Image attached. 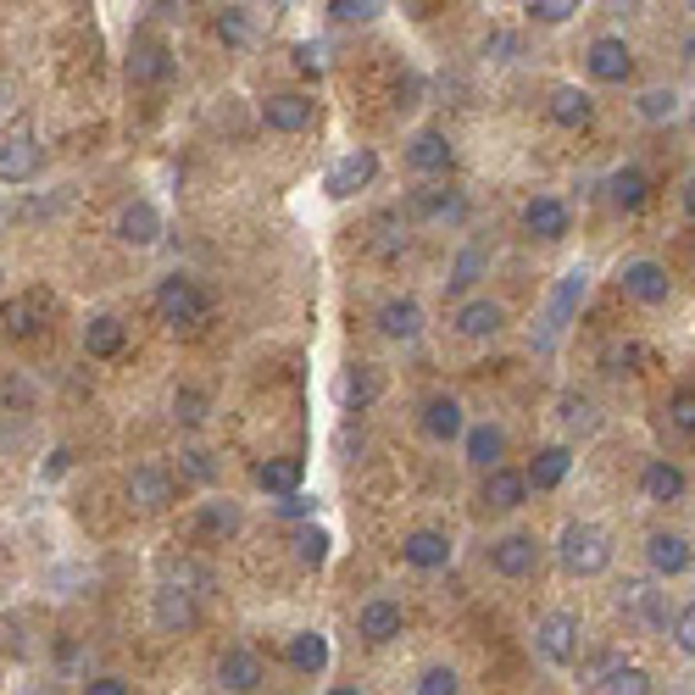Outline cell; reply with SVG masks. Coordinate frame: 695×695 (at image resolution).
I'll list each match as a JSON object with an SVG mask.
<instances>
[{"instance_id":"26","label":"cell","mask_w":695,"mask_h":695,"mask_svg":"<svg viewBox=\"0 0 695 695\" xmlns=\"http://www.w3.org/2000/svg\"><path fill=\"white\" fill-rule=\"evenodd\" d=\"M646 562H651V573L673 579V573L690 568V546H684L679 535H651V540H646Z\"/></svg>"},{"instance_id":"1","label":"cell","mask_w":695,"mask_h":695,"mask_svg":"<svg viewBox=\"0 0 695 695\" xmlns=\"http://www.w3.org/2000/svg\"><path fill=\"white\" fill-rule=\"evenodd\" d=\"M557 557L568 573L590 579V573H606V562H613V540H606L595 524H568L562 540H557Z\"/></svg>"},{"instance_id":"24","label":"cell","mask_w":695,"mask_h":695,"mask_svg":"<svg viewBox=\"0 0 695 695\" xmlns=\"http://www.w3.org/2000/svg\"><path fill=\"white\" fill-rule=\"evenodd\" d=\"M156 624H161V629H190V624H195V601H190V590L161 584V590H156Z\"/></svg>"},{"instance_id":"54","label":"cell","mask_w":695,"mask_h":695,"mask_svg":"<svg viewBox=\"0 0 695 695\" xmlns=\"http://www.w3.org/2000/svg\"><path fill=\"white\" fill-rule=\"evenodd\" d=\"M184 468H190V473H195V479H212V473H217V468H212V457H206V451H184Z\"/></svg>"},{"instance_id":"14","label":"cell","mask_w":695,"mask_h":695,"mask_svg":"<svg viewBox=\"0 0 695 695\" xmlns=\"http://www.w3.org/2000/svg\"><path fill=\"white\" fill-rule=\"evenodd\" d=\"M618 606H624V613H635L640 624H651V629L668 624V601H662V590H651L646 579H629L624 595H618Z\"/></svg>"},{"instance_id":"7","label":"cell","mask_w":695,"mask_h":695,"mask_svg":"<svg viewBox=\"0 0 695 695\" xmlns=\"http://www.w3.org/2000/svg\"><path fill=\"white\" fill-rule=\"evenodd\" d=\"M490 568L506 573V579H529L540 568V540L535 535H506L490 546Z\"/></svg>"},{"instance_id":"56","label":"cell","mask_w":695,"mask_h":695,"mask_svg":"<svg viewBox=\"0 0 695 695\" xmlns=\"http://www.w3.org/2000/svg\"><path fill=\"white\" fill-rule=\"evenodd\" d=\"M328 695H362L357 684H339V690H328Z\"/></svg>"},{"instance_id":"52","label":"cell","mask_w":695,"mask_h":695,"mask_svg":"<svg viewBox=\"0 0 695 695\" xmlns=\"http://www.w3.org/2000/svg\"><path fill=\"white\" fill-rule=\"evenodd\" d=\"M312 506H317V501H306V495H284V501H279V517H312Z\"/></svg>"},{"instance_id":"30","label":"cell","mask_w":695,"mask_h":695,"mask_svg":"<svg viewBox=\"0 0 695 695\" xmlns=\"http://www.w3.org/2000/svg\"><path fill=\"white\" fill-rule=\"evenodd\" d=\"M423 428L434 434V440H457V434H462V406L451 395H434L423 406Z\"/></svg>"},{"instance_id":"48","label":"cell","mask_w":695,"mask_h":695,"mask_svg":"<svg viewBox=\"0 0 695 695\" xmlns=\"http://www.w3.org/2000/svg\"><path fill=\"white\" fill-rule=\"evenodd\" d=\"M668 417H673V428L695 434V390H679V395L668 401Z\"/></svg>"},{"instance_id":"11","label":"cell","mask_w":695,"mask_h":695,"mask_svg":"<svg viewBox=\"0 0 695 695\" xmlns=\"http://www.w3.org/2000/svg\"><path fill=\"white\" fill-rule=\"evenodd\" d=\"M117 239H123V245H156V239H161L156 206H150V201H128V206L117 212Z\"/></svg>"},{"instance_id":"38","label":"cell","mask_w":695,"mask_h":695,"mask_svg":"<svg viewBox=\"0 0 695 695\" xmlns=\"http://www.w3.org/2000/svg\"><path fill=\"white\" fill-rule=\"evenodd\" d=\"M295 562H301V568H323V562H328V535L306 524V529L295 535Z\"/></svg>"},{"instance_id":"15","label":"cell","mask_w":695,"mask_h":695,"mask_svg":"<svg viewBox=\"0 0 695 695\" xmlns=\"http://www.w3.org/2000/svg\"><path fill=\"white\" fill-rule=\"evenodd\" d=\"M401 557H406L412 568L434 573V568H446V562H451V540H446V535H434V529H417V535L401 540Z\"/></svg>"},{"instance_id":"29","label":"cell","mask_w":695,"mask_h":695,"mask_svg":"<svg viewBox=\"0 0 695 695\" xmlns=\"http://www.w3.org/2000/svg\"><path fill=\"white\" fill-rule=\"evenodd\" d=\"M379 328L390 339H417L423 334V306L417 301H384L379 306Z\"/></svg>"},{"instance_id":"13","label":"cell","mask_w":695,"mask_h":695,"mask_svg":"<svg viewBox=\"0 0 695 695\" xmlns=\"http://www.w3.org/2000/svg\"><path fill=\"white\" fill-rule=\"evenodd\" d=\"M250 479L262 484L268 495H301L306 468H301V457H268V462H256V473H250Z\"/></svg>"},{"instance_id":"8","label":"cell","mask_w":695,"mask_h":695,"mask_svg":"<svg viewBox=\"0 0 695 695\" xmlns=\"http://www.w3.org/2000/svg\"><path fill=\"white\" fill-rule=\"evenodd\" d=\"M584 290H590V273L584 268H568L562 273V284H557V295H551V312H546V334H540V351H546V345L568 328V317H573V306L584 301Z\"/></svg>"},{"instance_id":"5","label":"cell","mask_w":695,"mask_h":695,"mask_svg":"<svg viewBox=\"0 0 695 695\" xmlns=\"http://www.w3.org/2000/svg\"><path fill=\"white\" fill-rule=\"evenodd\" d=\"M45 312H51V295L45 290H23V295H12L7 306H0V328H7L12 339H34L45 328Z\"/></svg>"},{"instance_id":"9","label":"cell","mask_w":695,"mask_h":695,"mask_svg":"<svg viewBox=\"0 0 695 695\" xmlns=\"http://www.w3.org/2000/svg\"><path fill=\"white\" fill-rule=\"evenodd\" d=\"M262 679H268L262 657L245 651V646H234V651H223V657H217V684H223L228 695H250Z\"/></svg>"},{"instance_id":"37","label":"cell","mask_w":695,"mask_h":695,"mask_svg":"<svg viewBox=\"0 0 695 695\" xmlns=\"http://www.w3.org/2000/svg\"><path fill=\"white\" fill-rule=\"evenodd\" d=\"M479 273H484V250H462L457 256V268H451V279H446V295H462V290H473L479 284Z\"/></svg>"},{"instance_id":"10","label":"cell","mask_w":695,"mask_h":695,"mask_svg":"<svg viewBox=\"0 0 695 695\" xmlns=\"http://www.w3.org/2000/svg\"><path fill=\"white\" fill-rule=\"evenodd\" d=\"M584 67H590V78H595V83H624V78L635 72V56H629V45H624L618 34H606V40H595V45H590Z\"/></svg>"},{"instance_id":"47","label":"cell","mask_w":695,"mask_h":695,"mask_svg":"<svg viewBox=\"0 0 695 695\" xmlns=\"http://www.w3.org/2000/svg\"><path fill=\"white\" fill-rule=\"evenodd\" d=\"M618 668H624V662H618V651H595V657H590V668H584L579 679H584V684H606Z\"/></svg>"},{"instance_id":"43","label":"cell","mask_w":695,"mask_h":695,"mask_svg":"<svg viewBox=\"0 0 695 695\" xmlns=\"http://www.w3.org/2000/svg\"><path fill=\"white\" fill-rule=\"evenodd\" d=\"M640 357H646L640 345H629V339H624V345H606V357H601V362H606V373H635V362H640Z\"/></svg>"},{"instance_id":"28","label":"cell","mask_w":695,"mask_h":695,"mask_svg":"<svg viewBox=\"0 0 695 695\" xmlns=\"http://www.w3.org/2000/svg\"><path fill=\"white\" fill-rule=\"evenodd\" d=\"M83 351L90 357H117L123 351V323L112 312H96L90 323H83Z\"/></svg>"},{"instance_id":"53","label":"cell","mask_w":695,"mask_h":695,"mask_svg":"<svg viewBox=\"0 0 695 695\" xmlns=\"http://www.w3.org/2000/svg\"><path fill=\"white\" fill-rule=\"evenodd\" d=\"M83 695H128V684L123 679H90V684H83Z\"/></svg>"},{"instance_id":"18","label":"cell","mask_w":695,"mask_h":695,"mask_svg":"<svg viewBox=\"0 0 695 695\" xmlns=\"http://www.w3.org/2000/svg\"><path fill=\"white\" fill-rule=\"evenodd\" d=\"M524 223H529L535 239H562V234H568V206H562L557 195H535V201L524 206Z\"/></svg>"},{"instance_id":"27","label":"cell","mask_w":695,"mask_h":695,"mask_svg":"<svg viewBox=\"0 0 695 695\" xmlns=\"http://www.w3.org/2000/svg\"><path fill=\"white\" fill-rule=\"evenodd\" d=\"M606 195H613V206H624V212H640L651 201V179H646L640 167H618L613 184H606Z\"/></svg>"},{"instance_id":"36","label":"cell","mask_w":695,"mask_h":695,"mask_svg":"<svg viewBox=\"0 0 695 695\" xmlns=\"http://www.w3.org/2000/svg\"><path fill=\"white\" fill-rule=\"evenodd\" d=\"M195 529L201 535H234L239 529V506L234 501H206L201 517H195Z\"/></svg>"},{"instance_id":"39","label":"cell","mask_w":695,"mask_h":695,"mask_svg":"<svg viewBox=\"0 0 695 695\" xmlns=\"http://www.w3.org/2000/svg\"><path fill=\"white\" fill-rule=\"evenodd\" d=\"M206 406H212V401H206L201 390H179V395H172V417H179L184 428H201V423H206Z\"/></svg>"},{"instance_id":"49","label":"cell","mask_w":695,"mask_h":695,"mask_svg":"<svg viewBox=\"0 0 695 695\" xmlns=\"http://www.w3.org/2000/svg\"><path fill=\"white\" fill-rule=\"evenodd\" d=\"M673 640H679L684 657H695V606H684V613L673 618Z\"/></svg>"},{"instance_id":"31","label":"cell","mask_w":695,"mask_h":695,"mask_svg":"<svg viewBox=\"0 0 695 695\" xmlns=\"http://www.w3.org/2000/svg\"><path fill=\"white\" fill-rule=\"evenodd\" d=\"M501 451H506V434L495 428V423H479V428H468V462H479V468H501Z\"/></svg>"},{"instance_id":"22","label":"cell","mask_w":695,"mask_h":695,"mask_svg":"<svg viewBox=\"0 0 695 695\" xmlns=\"http://www.w3.org/2000/svg\"><path fill=\"white\" fill-rule=\"evenodd\" d=\"M167 72H172V51L156 45V40H139L134 56H128V78H134V83H161Z\"/></svg>"},{"instance_id":"3","label":"cell","mask_w":695,"mask_h":695,"mask_svg":"<svg viewBox=\"0 0 695 695\" xmlns=\"http://www.w3.org/2000/svg\"><path fill=\"white\" fill-rule=\"evenodd\" d=\"M156 312H161V323H172V328H195L201 317H206V295L190 284V279H161V290H156Z\"/></svg>"},{"instance_id":"16","label":"cell","mask_w":695,"mask_h":695,"mask_svg":"<svg viewBox=\"0 0 695 695\" xmlns=\"http://www.w3.org/2000/svg\"><path fill=\"white\" fill-rule=\"evenodd\" d=\"M262 123L279 128V134H301L312 123V101L306 96H268L262 101Z\"/></svg>"},{"instance_id":"34","label":"cell","mask_w":695,"mask_h":695,"mask_svg":"<svg viewBox=\"0 0 695 695\" xmlns=\"http://www.w3.org/2000/svg\"><path fill=\"white\" fill-rule=\"evenodd\" d=\"M640 490H646V501H679V495H684V468L651 462V468L640 473Z\"/></svg>"},{"instance_id":"17","label":"cell","mask_w":695,"mask_h":695,"mask_svg":"<svg viewBox=\"0 0 695 695\" xmlns=\"http://www.w3.org/2000/svg\"><path fill=\"white\" fill-rule=\"evenodd\" d=\"M406 161H412L417 172H446V167H451V139H446L440 128H423V134H412Z\"/></svg>"},{"instance_id":"25","label":"cell","mask_w":695,"mask_h":695,"mask_svg":"<svg viewBox=\"0 0 695 695\" xmlns=\"http://www.w3.org/2000/svg\"><path fill=\"white\" fill-rule=\"evenodd\" d=\"M568 468H573V457H568V446H546V451H535V462H529V490H557L562 479H568Z\"/></svg>"},{"instance_id":"55","label":"cell","mask_w":695,"mask_h":695,"mask_svg":"<svg viewBox=\"0 0 695 695\" xmlns=\"http://www.w3.org/2000/svg\"><path fill=\"white\" fill-rule=\"evenodd\" d=\"M684 212L695 217V179H690V190H684Z\"/></svg>"},{"instance_id":"4","label":"cell","mask_w":695,"mask_h":695,"mask_svg":"<svg viewBox=\"0 0 695 695\" xmlns=\"http://www.w3.org/2000/svg\"><path fill=\"white\" fill-rule=\"evenodd\" d=\"M535 646H540V657L557 662V668L579 662V618H573V613H546L540 629H535Z\"/></svg>"},{"instance_id":"44","label":"cell","mask_w":695,"mask_h":695,"mask_svg":"<svg viewBox=\"0 0 695 695\" xmlns=\"http://www.w3.org/2000/svg\"><path fill=\"white\" fill-rule=\"evenodd\" d=\"M562 423H568V428H584V434H590V428H595V406H590L584 395H562Z\"/></svg>"},{"instance_id":"41","label":"cell","mask_w":695,"mask_h":695,"mask_svg":"<svg viewBox=\"0 0 695 695\" xmlns=\"http://www.w3.org/2000/svg\"><path fill=\"white\" fill-rule=\"evenodd\" d=\"M606 695H651V673L646 668H618L613 679H606Z\"/></svg>"},{"instance_id":"6","label":"cell","mask_w":695,"mask_h":695,"mask_svg":"<svg viewBox=\"0 0 695 695\" xmlns=\"http://www.w3.org/2000/svg\"><path fill=\"white\" fill-rule=\"evenodd\" d=\"M40 156H45L40 139L29 128H18L12 139H0V179H7V184H29L40 172Z\"/></svg>"},{"instance_id":"21","label":"cell","mask_w":695,"mask_h":695,"mask_svg":"<svg viewBox=\"0 0 695 695\" xmlns=\"http://www.w3.org/2000/svg\"><path fill=\"white\" fill-rule=\"evenodd\" d=\"M484 501H490L495 512H517V506L529 501V479L512 473V468H495V473L484 479Z\"/></svg>"},{"instance_id":"19","label":"cell","mask_w":695,"mask_h":695,"mask_svg":"<svg viewBox=\"0 0 695 695\" xmlns=\"http://www.w3.org/2000/svg\"><path fill=\"white\" fill-rule=\"evenodd\" d=\"M624 290L640 301V306H662L668 301V273L657 262H629L624 268Z\"/></svg>"},{"instance_id":"20","label":"cell","mask_w":695,"mask_h":695,"mask_svg":"<svg viewBox=\"0 0 695 695\" xmlns=\"http://www.w3.org/2000/svg\"><path fill=\"white\" fill-rule=\"evenodd\" d=\"M379 395H384V379H379V368H351V373L339 379V401H345V412H368Z\"/></svg>"},{"instance_id":"50","label":"cell","mask_w":695,"mask_h":695,"mask_svg":"<svg viewBox=\"0 0 695 695\" xmlns=\"http://www.w3.org/2000/svg\"><path fill=\"white\" fill-rule=\"evenodd\" d=\"M217 34H223V40H234V45H239V40H245V34H250V29H245V12H239V7H234V12H223V18H217Z\"/></svg>"},{"instance_id":"46","label":"cell","mask_w":695,"mask_h":695,"mask_svg":"<svg viewBox=\"0 0 695 695\" xmlns=\"http://www.w3.org/2000/svg\"><path fill=\"white\" fill-rule=\"evenodd\" d=\"M579 7H573V0H529V18L535 23H568Z\"/></svg>"},{"instance_id":"45","label":"cell","mask_w":695,"mask_h":695,"mask_svg":"<svg viewBox=\"0 0 695 695\" xmlns=\"http://www.w3.org/2000/svg\"><path fill=\"white\" fill-rule=\"evenodd\" d=\"M462 684H457V673L451 668H428L423 679H417V695H457Z\"/></svg>"},{"instance_id":"2","label":"cell","mask_w":695,"mask_h":695,"mask_svg":"<svg viewBox=\"0 0 695 695\" xmlns=\"http://www.w3.org/2000/svg\"><path fill=\"white\" fill-rule=\"evenodd\" d=\"M373 172H379V150L357 145V150H345V156H339V161L328 167L323 190H328L334 201H351L357 190H368V184H373Z\"/></svg>"},{"instance_id":"33","label":"cell","mask_w":695,"mask_h":695,"mask_svg":"<svg viewBox=\"0 0 695 695\" xmlns=\"http://www.w3.org/2000/svg\"><path fill=\"white\" fill-rule=\"evenodd\" d=\"M506 323V312L495 306V301H468V306H457V328L468 334V339H484V334H495Z\"/></svg>"},{"instance_id":"35","label":"cell","mask_w":695,"mask_h":695,"mask_svg":"<svg viewBox=\"0 0 695 695\" xmlns=\"http://www.w3.org/2000/svg\"><path fill=\"white\" fill-rule=\"evenodd\" d=\"M290 668H301V673H323V668H328V640H323L317 629L295 635V640H290Z\"/></svg>"},{"instance_id":"32","label":"cell","mask_w":695,"mask_h":695,"mask_svg":"<svg viewBox=\"0 0 695 695\" xmlns=\"http://www.w3.org/2000/svg\"><path fill=\"white\" fill-rule=\"evenodd\" d=\"M590 112H595V101L584 90H573V83H562V90L551 96V123H562V128H584Z\"/></svg>"},{"instance_id":"12","label":"cell","mask_w":695,"mask_h":695,"mask_svg":"<svg viewBox=\"0 0 695 695\" xmlns=\"http://www.w3.org/2000/svg\"><path fill=\"white\" fill-rule=\"evenodd\" d=\"M128 501H134L139 512H161V506L172 501V473H161V468H134V473H128Z\"/></svg>"},{"instance_id":"40","label":"cell","mask_w":695,"mask_h":695,"mask_svg":"<svg viewBox=\"0 0 695 695\" xmlns=\"http://www.w3.org/2000/svg\"><path fill=\"white\" fill-rule=\"evenodd\" d=\"M384 7H379V0H328V18L334 23H373Z\"/></svg>"},{"instance_id":"51","label":"cell","mask_w":695,"mask_h":695,"mask_svg":"<svg viewBox=\"0 0 695 695\" xmlns=\"http://www.w3.org/2000/svg\"><path fill=\"white\" fill-rule=\"evenodd\" d=\"M295 67H301V72H323V45H306V40H301V45H295Z\"/></svg>"},{"instance_id":"42","label":"cell","mask_w":695,"mask_h":695,"mask_svg":"<svg viewBox=\"0 0 695 695\" xmlns=\"http://www.w3.org/2000/svg\"><path fill=\"white\" fill-rule=\"evenodd\" d=\"M673 112H679V96H673V90H646V96H640V117H646V123H662V117H673Z\"/></svg>"},{"instance_id":"23","label":"cell","mask_w":695,"mask_h":695,"mask_svg":"<svg viewBox=\"0 0 695 695\" xmlns=\"http://www.w3.org/2000/svg\"><path fill=\"white\" fill-rule=\"evenodd\" d=\"M357 629H362V640H373V646L395 640V635H401V606H395V601H368L362 618H357Z\"/></svg>"}]
</instances>
